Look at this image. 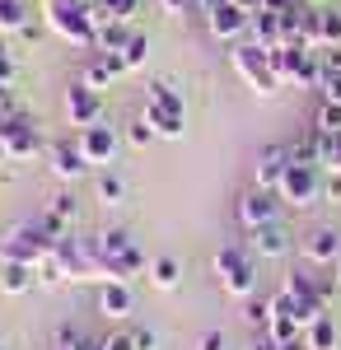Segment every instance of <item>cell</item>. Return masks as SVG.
<instances>
[{"label": "cell", "mask_w": 341, "mask_h": 350, "mask_svg": "<svg viewBox=\"0 0 341 350\" xmlns=\"http://www.w3.org/2000/svg\"><path fill=\"white\" fill-rule=\"evenodd\" d=\"M42 24L52 28L56 38L84 47V52L99 47V19L84 0H42Z\"/></svg>", "instance_id": "1"}, {"label": "cell", "mask_w": 341, "mask_h": 350, "mask_svg": "<svg viewBox=\"0 0 341 350\" xmlns=\"http://www.w3.org/2000/svg\"><path fill=\"white\" fill-rule=\"evenodd\" d=\"M140 117L155 126L159 140H183L187 103H183V94L173 89V80H150L145 84V108H140Z\"/></svg>", "instance_id": "2"}, {"label": "cell", "mask_w": 341, "mask_h": 350, "mask_svg": "<svg viewBox=\"0 0 341 350\" xmlns=\"http://www.w3.org/2000/svg\"><path fill=\"white\" fill-rule=\"evenodd\" d=\"M215 280H220V290L229 299H248L257 290V257H253V247L248 243H225L220 252H215Z\"/></svg>", "instance_id": "3"}, {"label": "cell", "mask_w": 341, "mask_h": 350, "mask_svg": "<svg viewBox=\"0 0 341 350\" xmlns=\"http://www.w3.org/2000/svg\"><path fill=\"white\" fill-rule=\"evenodd\" d=\"M56 239L47 234L42 219H19L0 234V262H24V267H38L42 257H52Z\"/></svg>", "instance_id": "4"}, {"label": "cell", "mask_w": 341, "mask_h": 350, "mask_svg": "<svg viewBox=\"0 0 341 350\" xmlns=\"http://www.w3.org/2000/svg\"><path fill=\"white\" fill-rule=\"evenodd\" d=\"M52 262L61 267L66 285H103V280H108L103 262L94 257V243H89V239H79V234H66V239H56Z\"/></svg>", "instance_id": "5"}, {"label": "cell", "mask_w": 341, "mask_h": 350, "mask_svg": "<svg viewBox=\"0 0 341 350\" xmlns=\"http://www.w3.org/2000/svg\"><path fill=\"white\" fill-rule=\"evenodd\" d=\"M229 66L238 70V80L248 84L257 98H276V94H281V75L271 70V56H266V47H257V42H234Z\"/></svg>", "instance_id": "6"}, {"label": "cell", "mask_w": 341, "mask_h": 350, "mask_svg": "<svg viewBox=\"0 0 341 350\" xmlns=\"http://www.w3.org/2000/svg\"><path fill=\"white\" fill-rule=\"evenodd\" d=\"M276 196H281V206H290V211H309L318 196H323V168H314V163H290L281 187H276Z\"/></svg>", "instance_id": "7"}, {"label": "cell", "mask_w": 341, "mask_h": 350, "mask_svg": "<svg viewBox=\"0 0 341 350\" xmlns=\"http://www.w3.org/2000/svg\"><path fill=\"white\" fill-rule=\"evenodd\" d=\"M75 140H79V150H84V159L99 163V168L117 163V154H122V135H117L112 122H94V126H84Z\"/></svg>", "instance_id": "8"}, {"label": "cell", "mask_w": 341, "mask_h": 350, "mask_svg": "<svg viewBox=\"0 0 341 350\" xmlns=\"http://www.w3.org/2000/svg\"><path fill=\"white\" fill-rule=\"evenodd\" d=\"M47 168H52L56 183H79V178H89V168L94 163L84 159V150H79V140H52L47 145Z\"/></svg>", "instance_id": "9"}, {"label": "cell", "mask_w": 341, "mask_h": 350, "mask_svg": "<svg viewBox=\"0 0 341 350\" xmlns=\"http://www.w3.org/2000/svg\"><path fill=\"white\" fill-rule=\"evenodd\" d=\"M61 108H66V122L84 131V126H94V122H103V94H99V89H89L84 80H75L71 89H66Z\"/></svg>", "instance_id": "10"}, {"label": "cell", "mask_w": 341, "mask_h": 350, "mask_svg": "<svg viewBox=\"0 0 341 350\" xmlns=\"http://www.w3.org/2000/svg\"><path fill=\"white\" fill-rule=\"evenodd\" d=\"M271 219H281V196L266 187H248L238 196V224L243 229H262Z\"/></svg>", "instance_id": "11"}, {"label": "cell", "mask_w": 341, "mask_h": 350, "mask_svg": "<svg viewBox=\"0 0 341 350\" xmlns=\"http://www.w3.org/2000/svg\"><path fill=\"white\" fill-rule=\"evenodd\" d=\"M304 262L309 267H337L341 262V229L332 224H318L304 234Z\"/></svg>", "instance_id": "12"}, {"label": "cell", "mask_w": 341, "mask_h": 350, "mask_svg": "<svg viewBox=\"0 0 341 350\" xmlns=\"http://www.w3.org/2000/svg\"><path fill=\"white\" fill-rule=\"evenodd\" d=\"M248 24H253V14L248 10H238L234 0H225V5H215L206 14V28L210 38H220V42H238L243 33H248Z\"/></svg>", "instance_id": "13"}, {"label": "cell", "mask_w": 341, "mask_h": 350, "mask_svg": "<svg viewBox=\"0 0 341 350\" xmlns=\"http://www.w3.org/2000/svg\"><path fill=\"white\" fill-rule=\"evenodd\" d=\"M248 247H253V257H266V262H281L290 252V229L281 219H271L262 229H248Z\"/></svg>", "instance_id": "14"}, {"label": "cell", "mask_w": 341, "mask_h": 350, "mask_svg": "<svg viewBox=\"0 0 341 350\" xmlns=\"http://www.w3.org/2000/svg\"><path fill=\"white\" fill-rule=\"evenodd\" d=\"M99 313H103V318H117V323L131 318L136 313L131 285H127V280H103V285H99Z\"/></svg>", "instance_id": "15"}, {"label": "cell", "mask_w": 341, "mask_h": 350, "mask_svg": "<svg viewBox=\"0 0 341 350\" xmlns=\"http://www.w3.org/2000/svg\"><path fill=\"white\" fill-rule=\"evenodd\" d=\"M286 168H290V145H266L262 154H257V183H253V187L276 191L281 178H286Z\"/></svg>", "instance_id": "16"}, {"label": "cell", "mask_w": 341, "mask_h": 350, "mask_svg": "<svg viewBox=\"0 0 341 350\" xmlns=\"http://www.w3.org/2000/svg\"><path fill=\"white\" fill-rule=\"evenodd\" d=\"M5 150H10V159H33V154L42 150V135H38L33 122H28V112L14 117V126H10V135H5Z\"/></svg>", "instance_id": "17"}, {"label": "cell", "mask_w": 341, "mask_h": 350, "mask_svg": "<svg viewBox=\"0 0 341 350\" xmlns=\"http://www.w3.org/2000/svg\"><path fill=\"white\" fill-rule=\"evenodd\" d=\"M122 75H127L122 56H112V52H94V61L84 66V75H79V80L89 84V89H99V94H103L108 84H112V80H122Z\"/></svg>", "instance_id": "18"}, {"label": "cell", "mask_w": 341, "mask_h": 350, "mask_svg": "<svg viewBox=\"0 0 341 350\" xmlns=\"http://www.w3.org/2000/svg\"><path fill=\"white\" fill-rule=\"evenodd\" d=\"M28 290H38V267H24V262H0V295L19 299Z\"/></svg>", "instance_id": "19"}, {"label": "cell", "mask_w": 341, "mask_h": 350, "mask_svg": "<svg viewBox=\"0 0 341 350\" xmlns=\"http://www.w3.org/2000/svg\"><path fill=\"white\" fill-rule=\"evenodd\" d=\"M145 280L155 285L159 295H173V290L183 285V262H178V257H168V252H159L155 262H150V271H145Z\"/></svg>", "instance_id": "20"}, {"label": "cell", "mask_w": 341, "mask_h": 350, "mask_svg": "<svg viewBox=\"0 0 341 350\" xmlns=\"http://www.w3.org/2000/svg\"><path fill=\"white\" fill-rule=\"evenodd\" d=\"M103 271H108V280H127V285H131L136 275H140V271H150L145 267V252H140V247H127V252H117V257H108L103 262Z\"/></svg>", "instance_id": "21"}, {"label": "cell", "mask_w": 341, "mask_h": 350, "mask_svg": "<svg viewBox=\"0 0 341 350\" xmlns=\"http://www.w3.org/2000/svg\"><path fill=\"white\" fill-rule=\"evenodd\" d=\"M248 33H253L257 47H281V10H266V5H262V10L253 14Z\"/></svg>", "instance_id": "22"}, {"label": "cell", "mask_w": 341, "mask_h": 350, "mask_svg": "<svg viewBox=\"0 0 341 350\" xmlns=\"http://www.w3.org/2000/svg\"><path fill=\"white\" fill-rule=\"evenodd\" d=\"M131 24H99V47L94 52H112V56H122L127 52V42H131Z\"/></svg>", "instance_id": "23"}, {"label": "cell", "mask_w": 341, "mask_h": 350, "mask_svg": "<svg viewBox=\"0 0 341 350\" xmlns=\"http://www.w3.org/2000/svg\"><path fill=\"white\" fill-rule=\"evenodd\" d=\"M304 341H309V350H341V336H337L332 318H318L314 327H304Z\"/></svg>", "instance_id": "24"}, {"label": "cell", "mask_w": 341, "mask_h": 350, "mask_svg": "<svg viewBox=\"0 0 341 350\" xmlns=\"http://www.w3.org/2000/svg\"><path fill=\"white\" fill-rule=\"evenodd\" d=\"M94 191H99V201H103V206H122V201H127V183H122L112 168H99V178H94Z\"/></svg>", "instance_id": "25"}, {"label": "cell", "mask_w": 341, "mask_h": 350, "mask_svg": "<svg viewBox=\"0 0 341 350\" xmlns=\"http://www.w3.org/2000/svg\"><path fill=\"white\" fill-rule=\"evenodd\" d=\"M33 5L28 0H0V33H24Z\"/></svg>", "instance_id": "26"}, {"label": "cell", "mask_w": 341, "mask_h": 350, "mask_svg": "<svg viewBox=\"0 0 341 350\" xmlns=\"http://www.w3.org/2000/svg\"><path fill=\"white\" fill-rule=\"evenodd\" d=\"M243 304V323L253 327L257 336L266 332V323H271V299H262V295H248V299H238Z\"/></svg>", "instance_id": "27"}, {"label": "cell", "mask_w": 341, "mask_h": 350, "mask_svg": "<svg viewBox=\"0 0 341 350\" xmlns=\"http://www.w3.org/2000/svg\"><path fill=\"white\" fill-rule=\"evenodd\" d=\"M145 56H150V38H145V33H131V42H127V52H122V66H127V75L145 66Z\"/></svg>", "instance_id": "28"}, {"label": "cell", "mask_w": 341, "mask_h": 350, "mask_svg": "<svg viewBox=\"0 0 341 350\" xmlns=\"http://www.w3.org/2000/svg\"><path fill=\"white\" fill-rule=\"evenodd\" d=\"M47 211H52L56 219H66V224H71V219H75V211H79V201H75V191L71 187H61L52 196V201H47Z\"/></svg>", "instance_id": "29"}, {"label": "cell", "mask_w": 341, "mask_h": 350, "mask_svg": "<svg viewBox=\"0 0 341 350\" xmlns=\"http://www.w3.org/2000/svg\"><path fill=\"white\" fill-rule=\"evenodd\" d=\"M314 126H318L323 135H337V131H341V103H327V98H323V108H318Z\"/></svg>", "instance_id": "30"}, {"label": "cell", "mask_w": 341, "mask_h": 350, "mask_svg": "<svg viewBox=\"0 0 341 350\" xmlns=\"http://www.w3.org/2000/svg\"><path fill=\"white\" fill-rule=\"evenodd\" d=\"M150 140H159V135H155V126H150L145 117H131V122H127V145H136V150H145Z\"/></svg>", "instance_id": "31"}, {"label": "cell", "mask_w": 341, "mask_h": 350, "mask_svg": "<svg viewBox=\"0 0 341 350\" xmlns=\"http://www.w3.org/2000/svg\"><path fill=\"white\" fill-rule=\"evenodd\" d=\"M323 47H341V5L323 10Z\"/></svg>", "instance_id": "32"}, {"label": "cell", "mask_w": 341, "mask_h": 350, "mask_svg": "<svg viewBox=\"0 0 341 350\" xmlns=\"http://www.w3.org/2000/svg\"><path fill=\"white\" fill-rule=\"evenodd\" d=\"M56 285H66V275H61V267L52 257H42L38 262V290H56Z\"/></svg>", "instance_id": "33"}, {"label": "cell", "mask_w": 341, "mask_h": 350, "mask_svg": "<svg viewBox=\"0 0 341 350\" xmlns=\"http://www.w3.org/2000/svg\"><path fill=\"white\" fill-rule=\"evenodd\" d=\"M323 168L327 173H341V131L327 135V154H323Z\"/></svg>", "instance_id": "34"}, {"label": "cell", "mask_w": 341, "mask_h": 350, "mask_svg": "<svg viewBox=\"0 0 341 350\" xmlns=\"http://www.w3.org/2000/svg\"><path fill=\"white\" fill-rule=\"evenodd\" d=\"M131 336H136V350H159V332L155 327H131Z\"/></svg>", "instance_id": "35"}, {"label": "cell", "mask_w": 341, "mask_h": 350, "mask_svg": "<svg viewBox=\"0 0 341 350\" xmlns=\"http://www.w3.org/2000/svg\"><path fill=\"white\" fill-rule=\"evenodd\" d=\"M318 61H323V75H341V47H323Z\"/></svg>", "instance_id": "36"}, {"label": "cell", "mask_w": 341, "mask_h": 350, "mask_svg": "<svg viewBox=\"0 0 341 350\" xmlns=\"http://www.w3.org/2000/svg\"><path fill=\"white\" fill-rule=\"evenodd\" d=\"M103 350H136L131 327H127V332H112V336H103Z\"/></svg>", "instance_id": "37"}, {"label": "cell", "mask_w": 341, "mask_h": 350, "mask_svg": "<svg viewBox=\"0 0 341 350\" xmlns=\"http://www.w3.org/2000/svg\"><path fill=\"white\" fill-rule=\"evenodd\" d=\"M14 70H19V66H14V52L0 42V84H14Z\"/></svg>", "instance_id": "38"}, {"label": "cell", "mask_w": 341, "mask_h": 350, "mask_svg": "<svg viewBox=\"0 0 341 350\" xmlns=\"http://www.w3.org/2000/svg\"><path fill=\"white\" fill-rule=\"evenodd\" d=\"M318 89H323V98H327V103H341V75H323Z\"/></svg>", "instance_id": "39"}, {"label": "cell", "mask_w": 341, "mask_h": 350, "mask_svg": "<svg viewBox=\"0 0 341 350\" xmlns=\"http://www.w3.org/2000/svg\"><path fill=\"white\" fill-rule=\"evenodd\" d=\"M19 103H10V108H0V140H5V135H10V126H14V117H19Z\"/></svg>", "instance_id": "40"}, {"label": "cell", "mask_w": 341, "mask_h": 350, "mask_svg": "<svg viewBox=\"0 0 341 350\" xmlns=\"http://www.w3.org/2000/svg\"><path fill=\"white\" fill-rule=\"evenodd\" d=\"M197 350H229V341H225V332H206Z\"/></svg>", "instance_id": "41"}, {"label": "cell", "mask_w": 341, "mask_h": 350, "mask_svg": "<svg viewBox=\"0 0 341 350\" xmlns=\"http://www.w3.org/2000/svg\"><path fill=\"white\" fill-rule=\"evenodd\" d=\"M159 5H164V14H173V19H183V14H187V5H192V0H159Z\"/></svg>", "instance_id": "42"}, {"label": "cell", "mask_w": 341, "mask_h": 350, "mask_svg": "<svg viewBox=\"0 0 341 350\" xmlns=\"http://www.w3.org/2000/svg\"><path fill=\"white\" fill-rule=\"evenodd\" d=\"M38 33H42V28H38V24H33V19H28V24H24V33H19V38H24V42H38Z\"/></svg>", "instance_id": "43"}, {"label": "cell", "mask_w": 341, "mask_h": 350, "mask_svg": "<svg viewBox=\"0 0 341 350\" xmlns=\"http://www.w3.org/2000/svg\"><path fill=\"white\" fill-rule=\"evenodd\" d=\"M234 5H238V10H248V14H257V10H262L266 0H234Z\"/></svg>", "instance_id": "44"}, {"label": "cell", "mask_w": 341, "mask_h": 350, "mask_svg": "<svg viewBox=\"0 0 341 350\" xmlns=\"http://www.w3.org/2000/svg\"><path fill=\"white\" fill-rule=\"evenodd\" d=\"M215 5H225V0H197V10H201V14H210Z\"/></svg>", "instance_id": "45"}, {"label": "cell", "mask_w": 341, "mask_h": 350, "mask_svg": "<svg viewBox=\"0 0 341 350\" xmlns=\"http://www.w3.org/2000/svg\"><path fill=\"white\" fill-rule=\"evenodd\" d=\"M5 163H14V159H10V150H5V140H0V168H5Z\"/></svg>", "instance_id": "46"}, {"label": "cell", "mask_w": 341, "mask_h": 350, "mask_svg": "<svg viewBox=\"0 0 341 350\" xmlns=\"http://www.w3.org/2000/svg\"><path fill=\"white\" fill-rule=\"evenodd\" d=\"M332 271H337V285H341V262H337V267H332Z\"/></svg>", "instance_id": "47"}, {"label": "cell", "mask_w": 341, "mask_h": 350, "mask_svg": "<svg viewBox=\"0 0 341 350\" xmlns=\"http://www.w3.org/2000/svg\"><path fill=\"white\" fill-rule=\"evenodd\" d=\"M304 5H323V0H304Z\"/></svg>", "instance_id": "48"}, {"label": "cell", "mask_w": 341, "mask_h": 350, "mask_svg": "<svg viewBox=\"0 0 341 350\" xmlns=\"http://www.w3.org/2000/svg\"><path fill=\"white\" fill-rule=\"evenodd\" d=\"M52 350H66V346H52Z\"/></svg>", "instance_id": "49"}]
</instances>
